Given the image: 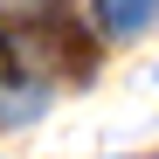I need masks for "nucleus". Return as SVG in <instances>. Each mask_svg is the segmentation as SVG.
Wrapping results in <instances>:
<instances>
[{
	"label": "nucleus",
	"instance_id": "obj_2",
	"mask_svg": "<svg viewBox=\"0 0 159 159\" xmlns=\"http://www.w3.org/2000/svg\"><path fill=\"white\" fill-rule=\"evenodd\" d=\"M152 7H159V0H152Z\"/></svg>",
	"mask_w": 159,
	"mask_h": 159
},
{
	"label": "nucleus",
	"instance_id": "obj_1",
	"mask_svg": "<svg viewBox=\"0 0 159 159\" xmlns=\"http://www.w3.org/2000/svg\"><path fill=\"white\" fill-rule=\"evenodd\" d=\"M90 21H97V35L125 42V35H139L152 21V0H90Z\"/></svg>",
	"mask_w": 159,
	"mask_h": 159
}]
</instances>
